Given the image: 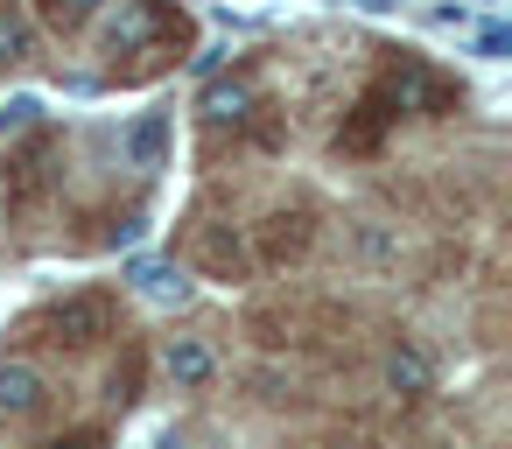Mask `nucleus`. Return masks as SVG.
<instances>
[{
  "instance_id": "f257e3e1",
  "label": "nucleus",
  "mask_w": 512,
  "mask_h": 449,
  "mask_svg": "<svg viewBox=\"0 0 512 449\" xmlns=\"http://www.w3.org/2000/svg\"><path fill=\"white\" fill-rule=\"evenodd\" d=\"M106 29H99V50L120 64V57H134L127 64V78L134 71H155V64H169V50L183 43V22L162 8V0H106Z\"/></svg>"
},
{
  "instance_id": "7ed1b4c3",
  "label": "nucleus",
  "mask_w": 512,
  "mask_h": 449,
  "mask_svg": "<svg viewBox=\"0 0 512 449\" xmlns=\"http://www.w3.org/2000/svg\"><path fill=\"white\" fill-rule=\"evenodd\" d=\"M379 92H386L393 113H449V106H456V85H449L442 71H428L421 57H400V64L379 78Z\"/></svg>"
},
{
  "instance_id": "9d476101",
  "label": "nucleus",
  "mask_w": 512,
  "mask_h": 449,
  "mask_svg": "<svg viewBox=\"0 0 512 449\" xmlns=\"http://www.w3.org/2000/svg\"><path fill=\"white\" fill-rule=\"evenodd\" d=\"M8 169H15V176H8L15 204H29V197L43 190V176H50V134H36V141H29V148H22V155H15Z\"/></svg>"
},
{
  "instance_id": "ddd939ff",
  "label": "nucleus",
  "mask_w": 512,
  "mask_h": 449,
  "mask_svg": "<svg viewBox=\"0 0 512 449\" xmlns=\"http://www.w3.org/2000/svg\"><path fill=\"white\" fill-rule=\"evenodd\" d=\"M29 57H36V29H29V15L0 0V64H29Z\"/></svg>"
},
{
  "instance_id": "9b49d317",
  "label": "nucleus",
  "mask_w": 512,
  "mask_h": 449,
  "mask_svg": "<svg viewBox=\"0 0 512 449\" xmlns=\"http://www.w3.org/2000/svg\"><path fill=\"white\" fill-rule=\"evenodd\" d=\"M162 148H169V120L162 113H148V120L127 127V162L134 169H162Z\"/></svg>"
},
{
  "instance_id": "4468645a",
  "label": "nucleus",
  "mask_w": 512,
  "mask_h": 449,
  "mask_svg": "<svg viewBox=\"0 0 512 449\" xmlns=\"http://www.w3.org/2000/svg\"><path fill=\"white\" fill-rule=\"evenodd\" d=\"M99 8H106V0H43V15H50V22H57L64 36H78V29H85V22H92Z\"/></svg>"
},
{
  "instance_id": "20e7f679",
  "label": "nucleus",
  "mask_w": 512,
  "mask_h": 449,
  "mask_svg": "<svg viewBox=\"0 0 512 449\" xmlns=\"http://www.w3.org/2000/svg\"><path fill=\"white\" fill-rule=\"evenodd\" d=\"M309 239H316V218L295 204V211H274L267 225H260V260L267 267H288V260H302L309 253Z\"/></svg>"
},
{
  "instance_id": "0eeeda50",
  "label": "nucleus",
  "mask_w": 512,
  "mask_h": 449,
  "mask_svg": "<svg viewBox=\"0 0 512 449\" xmlns=\"http://www.w3.org/2000/svg\"><path fill=\"white\" fill-rule=\"evenodd\" d=\"M162 372H169V379L190 393V386H204V379L218 372V358H211L197 337H169V344H162Z\"/></svg>"
},
{
  "instance_id": "dca6fc26",
  "label": "nucleus",
  "mask_w": 512,
  "mask_h": 449,
  "mask_svg": "<svg viewBox=\"0 0 512 449\" xmlns=\"http://www.w3.org/2000/svg\"><path fill=\"white\" fill-rule=\"evenodd\" d=\"M36 99H8V106H0V134H22V127H36Z\"/></svg>"
},
{
  "instance_id": "2eb2a0df",
  "label": "nucleus",
  "mask_w": 512,
  "mask_h": 449,
  "mask_svg": "<svg viewBox=\"0 0 512 449\" xmlns=\"http://www.w3.org/2000/svg\"><path fill=\"white\" fill-rule=\"evenodd\" d=\"M204 267H211V274H246V253H239V239H225V232H204Z\"/></svg>"
},
{
  "instance_id": "1a4fd4ad",
  "label": "nucleus",
  "mask_w": 512,
  "mask_h": 449,
  "mask_svg": "<svg viewBox=\"0 0 512 449\" xmlns=\"http://www.w3.org/2000/svg\"><path fill=\"white\" fill-rule=\"evenodd\" d=\"M393 120H400V113H393V106H386V92L372 85V92H365V106H358V120L344 127V148H351V155H358V148H372V141H379Z\"/></svg>"
},
{
  "instance_id": "6e6552de",
  "label": "nucleus",
  "mask_w": 512,
  "mask_h": 449,
  "mask_svg": "<svg viewBox=\"0 0 512 449\" xmlns=\"http://www.w3.org/2000/svg\"><path fill=\"white\" fill-rule=\"evenodd\" d=\"M127 281H134L148 302H183V295H190V274H183L176 260H134Z\"/></svg>"
},
{
  "instance_id": "f8f14e48",
  "label": "nucleus",
  "mask_w": 512,
  "mask_h": 449,
  "mask_svg": "<svg viewBox=\"0 0 512 449\" xmlns=\"http://www.w3.org/2000/svg\"><path fill=\"white\" fill-rule=\"evenodd\" d=\"M428 379H435V372H428V358H421L414 344H400V351L386 358V386H393L400 400H421V393H428Z\"/></svg>"
},
{
  "instance_id": "f03ea898",
  "label": "nucleus",
  "mask_w": 512,
  "mask_h": 449,
  "mask_svg": "<svg viewBox=\"0 0 512 449\" xmlns=\"http://www.w3.org/2000/svg\"><path fill=\"white\" fill-rule=\"evenodd\" d=\"M113 323H120V302H113L106 288H78V295H64V302L43 316L50 344H64V351H92L99 337H113Z\"/></svg>"
},
{
  "instance_id": "423d86ee",
  "label": "nucleus",
  "mask_w": 512,
  "mask_h": 449,
  "mask_svg": "<svg viewBox=\"0 0 512 449\" xmlns=\"http://www.w3.org/2000/svg\"><path fill=\"white\" fill-rule=\"evenodd\" d=\"M43 407V372L29 358H0V414H36Z\"/></svg>"
},
{
  "instance_id": "f3484780",
  "label": "nucleus",
  "mask_w": 512,
  "mask_h": 449,
  "mask_svg": "<svg viewBox=\"0 0 512 449\" xmlns=\"http://www.w3.org/2000/svg\"><path fill=\"white\" fill-rule=\"evenodd\" d=\"M50 449H106V435H92V428H78V435H64V442H50Z\"/></svg>"
},
{
  "instance_id": "39448f33",
  "label": "nucleus",
  "mask_w": 512,
  "mask_h": 449,
  "mask_svg": "<svg viewBox=\"0 0 512 449\" xmlns=\"http://www.w3.org/2000/svg\"><path fill=\"white\" fill-rule=\"evenodd\" d=\"M253 106H260V85L253 78H225V85L204 92V127H246Z\"/></svg>"
}]
</instances>
